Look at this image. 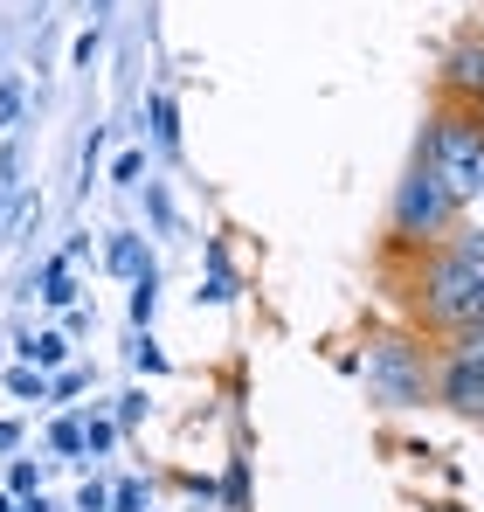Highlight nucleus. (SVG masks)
Here are the masks:
<instances>
[{"label":"nucleus","mask_w":484,"mask_h":512,"mask_svg":"<svg viewBox=\"0 0 484 512\" xmlns=\"http://www.w3.org/2000/svg\"><path fill=\"white\" fill-rule=\"evenodd\" d=\"M415 312H422L436 333H457V326L484 319V270L471 256H457L450 243L429 250L415 263Z\"/></svg>","instance_id":"nucleus-1"},{"label":"nucleus","mask_w":484,"mask_h":512,"mask_svg":"<svg viewBox=\"0 0 484 512\" xmlns=\"http://www.w3.org/2000/svg\"><path fill=\"white\" fill-rule=\"evenodd\" d=\"M422 167L436 173L464 208H484V118L478 111H443L422 132Z\"/></svg>","instance_id":"nucleus-2"},{"label":"nucleus","mask_w":484,"mask_h":512,"mask_svg":"<svg viewBox=\"0 0 484 512\" xmlns=\"http://www.w3.org/2000/svg\"><path fill=\"white\" fill-rule=\"evenodd\" d=\"M457 222H464V201L415 160V173L402 180V194H395V243H408V250H443L457 236Z\"/></svg>","instance_id":"nucleus-3"},{"label":"nucleus","mask_w":484,"mask_h":512,"mask_svg":"<svg viewBox=\"0 0 484 512\" xmlns=\"http://www.w3.org/2000/svg\"><path fill=\"white\" fill-rule=\"evenodd\" d=\"M367 381L381 388V402H422V353L402 340H381L374 353H367Z\"/></svg>","instance_id":"nucleus-4"},{"label":"nucleus","mask_w":484,"mask_h":512,"mask_svg":"<svg viewBox=\"0 0 484 512\" xmlns=\"http://www.w3.org/2000/svg\"><path fill=\"white\" fill-rule=\"evenodd\" d=\"M436 402L484 423V367H457V360H443V374H436Z\"/></svg>","instance_id":"nucleus-5"},{"label":"nucleus","mask_w":484,"mask_h":512,"mask_svg":"<svg viewBox=\"0 0 484 512\" xmlns=\"http://www.w3.org/2000/svg\"><path fill=\"white\" fill-rule=\"evenodd\" d=\"M14 353H21V367L42 374V367H63V360H70V340H63V333H35V340H21Z\"/></svg>","instance_id":"nucleus-6"},{"label":"nucleus","mask_w":484,"mask_h":512,"mask_svg":"<svg viewBox=\"0 0 484 512\" xmlns=\"http://www.w3.org/2000/svg\"><path fill=\"white\" fill-rule=\"evenodd\" d=\"M153 305H160V270L146 263V270L132 277V326H139V333L153 326Z\"/></svg>","instance_id":"nucleus-7"},{"label":"nucleus","mask_w":484,"mask_h":512,"mask_svg":"<svg viewBox=\"0 0 484 512\" xmlns=\"http://www.w3.org/2000/svg\"><path fill=\"white\" fill-rule=\"evenodd\" d=\"M111 270H125V277H139V270H146V250H139V236H111Z\"/></svg>","instance_id":"nucleus-8"},{"label":"nucleus","mask_w":484,"mask_h":512,"mask_svg":"<svg viewBox=\"0 0 484 512\" xmlns=\"http://www.w3.org/2000/svg\"><path fill=\"white\" fill-rule=\"evenodd\" d=\"M42 298H49V305H70V298H77V284H70V270H63V256L49 263V277H42Z\"/></svg>","instance_id":"nucleus-9"},{"label":"nucleus","mask_w":484,"mask_h":512,"mask_svg":"<svg viewBox=\"0 0 484 512\" xmlns=\"http://www.w3.org/2000/svg\"><path fill=\"white\" fill-rule=\"evenodd\" d=\"M153 132H160V146H166V153L180 146V118H173V97H153Z\"/></svg>","instance_id":"nucleus-10"},{"label":"nucleus","mask_w":484,"mask_h":512,"mask_svg":"<svg viewBox=\"0 0 484 512\" xmlns=\"http://www.w3.org/2000/svg\"><path fill=\"white\" fill-rule=\"evenodd\" d=\"M49 443H56L63 457H83V450H90V443H83V423H70V416H63V423L49 429Z\"/></svg>","instance_id":"nucleus-11"},{"label":"nucleus","mask_w":484,"mask_h":512,"mask_svg":"<svg viewBox=\"0 0 484 512\" xmlns=\"http://www.w3.org/2000/svg\"><path fill=\"white\" fill-rule=\"evenodd\" d=\"M132 360H139V374H160V367H166V353L153 346V333H139V340H132Z\"/></svg>","instance_id":"nucleus-12"},{"label":"nucleus","mask_w":484,"mask_h":512,"mask_svg":"<svg viewBox=\"0 0 484 512\" xmlns=\"http://www.w3.org/2000/svg\"><path fill=\"white\" fill-rule=\"evenodd\" d=\"M7 388H14V395H35V402L49 395V381H42L35 367H14V374H7Z\"/></svg>","instance_id":"nucleus-13"},{"label":"nucleus","mask_w":484,"mask_h":512,"mask_svg":"<svg viewBox=\"0 0 484 512\" xmlns=\"http://www.w3.org/2000/svg\"><path fill=\"white\" fill-rule=\"evenodd\" d=\"M450 250H457V256H471V263L484 270V229H457V236H450Z\"/></svg>","instance_id":"nucleus-14"},{"label":"nucleus","mask_w":484,"mask_h":512,"mask_svg":"<svg viewBox=\"0 0 484 512\" xmlns=\"http://www.w3.org/2000/svg\"><path fill=\"white\" fill-rule=\"evenodd\" d=\"M139 173H146V153H118V167H111L118 187H139Z\"/></svg>","instance_id":"nucleus-15"},{"label":"nucleus","mask_w":484,"mask_h":512,"mask_svg":"<svg viewBox=\"0 0 484 512\" xmlns=\"http://www.w3.org/2000/svg\"><path fill=\"white\" fill-rule=\"evenodd\" d=\"M111 436H118V423H104V416L83 423V443H90V450H111Z\"/></svg>","instance_id":"nucleus-16"},{"label":"nucleus","mask_w":484,"mask_h":512,"mask_svg":"<svg viewBox=\"0 0 484 512\" xmlns=\"http://www.w3.org/2000/svg\"><path fill=\"white\" fill-rule=\"evenodd\" d=\"M77 512H111V492H104V485H83V492H77Z\"/></svg>","instance_id":"nucleus-17"},{"label":"nucleus","mask_w":484,"mask_h":512,"mask_svg":"<svg viewBox=\"0 0 484 512\" xmlns=\"http://www.w3.org/2000/svg\"><path fill=\"white\" fill-rule=\"evenodd\" d=\"M146 506V492H139V485H118V492H111V512H139Z\"/></svg>","instance_id":"nucleus-18"},{"label":"nucleus","mask_w":484,"mask_h":512,"mask_svg":"<svg viewBox=\"0 0 484 512\" xmlns=\"http://www.w3.org/2000/svg\"><path fill=\"white\" fill-rule=\"evenodd\" d=\"M14 111H21V90L0 84V125H14Z\"/></svg>","instance_id":"nucleus-19"},{"label":"nucleus","mask_w":484,"mask_h":512,"mask_svg":"<svg viewBox=\"0 0 484 512\" xmlns=\"http://www.w3.org/2000/svg\"><path fill=\"white\" fill-rule=\"evenodd\" d=\"M70 56H77V63H90V56H97V28H83L77 42H70Z\"/></svg>","instance_id":"nucleus-20"},{"label":"nucleus","mask_w":484,"mask_h":512,"mask_svg":"<svg viewBox=\"0 0 484 512\" xmlns=\"http://www.w3.org/2000/svg\"><path fill=\"white\" fill-rule=\"evenodd\" d=\"M21 443V423H0V450H14Z\"/></svg>","instance_id":"nucleus-21"},{"label":"nucleus","mask_w":484,"mask_h":512,"mask_svg":"<svg viewBox=\"0 0 484 512\" xmlns=\"http://www.w3.org/2000/svg\"><path fill=\"white\" fill-rule=\"evenodd\" d=\"M422 512H471V506H457V499H443V506H422Z\"/></svg>","instance_id":"nucleus-22"},{"label":"nucleus","mask_w":484,"mask_h":512,"mask_svg":"<svg viewBox=\"0 0 484 512\" xmlns=\"http://www.w3.org/2000/svg\"><path fill=\"white\" fill-rule=\"evenodd\" d=\"M21 512H42V492H35V499H28V506H21Z\"/></svg>","instance_id":"nucleus-23"},{"label":"nucleus","mask_w":484,"mask_h":512,"mask_svg":"<svg viewBox=\"0 0 484 512\" xmlns=\"http://www.w3.org/2000/svg\"><path fill=\"white\" fill-rule=\"evenodd\" d=\"M0 512H14V506H7V499H0Z\"/></svg>","instance_id":"nucleus-24"},{"label":"nucleus","mask_w":484,"mask_h":512,"mask_svg":"<svg viewBox=\"0 0 484 512\" xmlns=\"http://www.w3.org/2000/svg\"><path fill=\"white\" fill-rule=\"evenodd\" d=\"M471 111H478V118H484V104H471Z\"/></svg>","instance_id":"nucleus-25"}]
</instances>
